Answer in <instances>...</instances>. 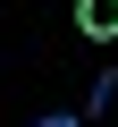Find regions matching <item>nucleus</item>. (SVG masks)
<instances>
[{
	"label": "nucleus",
	"instance_id": "nucleus-1",
	"mask_svg": "<svg viewBox=\"0 0 118 127\" xmlns=\"http://www.w3.org/2000/svg\"><path fill=\"white\" fill-rule=\"evenodd\" d=\"M76 34L110 42V34H118V0H76Z\"/></svg>",
	"mask_w": 118,
	"mask_h": 127
},
{
	"label": "nucleus",
	"instance_id": "nucleus-3",
	"mask_svg": "<svg viewBox=\"0 0 118 127\" xmlns=\"http://www.w3.org/2000/svg\"><path fill=\"white\" fill-rule=\"evenodd\" d=\"M34 127H76V119H68V110H42V119H34Z\"/></svg>",
	"mask_w": 118,
	"mask_h": 127
},
{
	"label": "nucleus",
	"instance_id": "nucleus-2",
	"mask_svg": "<svg viewBox=\"0 0 118 127\" xmlns=\"http://www.w3.org/2000/svg\"><path fill=\"white\" fill-rule=\"evenodd\" d=\"M110 102H118V76H93V93H84V110H93V119H110Z\"/></svg>",
	"mask_w": 118,
	"mask_h": 127
}]
</instances>
